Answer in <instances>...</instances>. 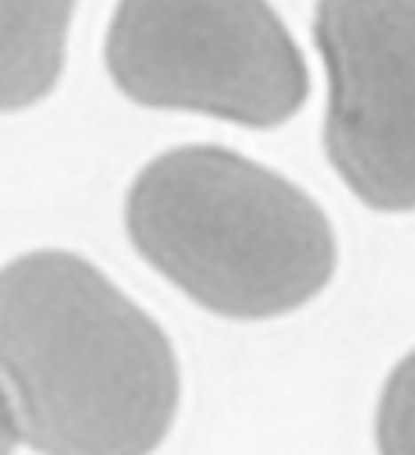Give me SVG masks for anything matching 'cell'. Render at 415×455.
<instances>
[{"label":"cell","mask_w":415,"mask_h":455,"mask_svg":"<svg viewBox=\"0 0 415 455\" xmlns=\"http://www.w3.org/2000/svg\"><path fill=\"white\" fill-rule=\"evenodd\" d=\"M0 390L41 451H149L179 368L164 331L95 267L36 251L0 270Z\"/></svg>","instance_id":"cell-1"},{"label":"cell","mask_w":415,"mask_h":455,"mask_svg":"<svg viewBox=\"0 0 415 455\" xmlns=\"http://www.w3.org/2000/svg\"><path fill=\"white\" fill-rule=\"evenodd\" d=\"M128 234L149 267L222 317L288 314L335 270L324 212L288 179L219 146L149 164L128 194Z\"/></svg>","instance_id":"cell-2"},{"label":"cell","mask_w":415,"mask_h":455,"mask_svg":"<svg viewBox=\"0 0 415 455\" xmlns=\"http://www.w3.org/2000/svg\"><path fill=\"white\" fill-rule=\"evenodd\" d=\"M106 62L139 106L248 128L284 124L307 99L303 55L267 0H121Z\"/></svg>","instance_id":"cell-3"},{"label":"cell","mask_w":415,"mask_h":455,"mask_svg":"<svg viewBox=\"0 0 415 455\" xmlns=\"http://www.w3.org/2000/svg\"><path fill=\"white\" fill-rule=\"evenodd\" d=\"M328 66L324 146L335 172L379 212L415 208V0H321Z\"/></svg>","instance_id":"cell-4"},{"label":"cell","mask_w":415,"mask_h":455,"mask_svg":"<svg viewBox=\"0 0 415 455\" xmlns=\"http://www.w3.org/2000/svg\"><path fill=\"white\" fill-rule=\"evenodd\" d=\"M69 12L73 0H0V113L55 88Z\"/></svg>","instance_id":"cell-5"},{"label":"cell","mask_w":415,"mask_h":455,"mask_svg":"<svg viewBox=\"0 0 415 455\" xmlns=\"http://www.w3.org/2000/svg\"><path fill=\"white\" fill-rule=\"evenodd\" d=\"M379 448L415 451V354L397 364L379 404Z\"/></svg>","instance_id":"cell-6"},{"label":"cell","mask_w":415,"mask_h":455,"mask_svg":"<svg viewBox=\"0 0 415 455\" xmlns=\"http://www.w3.org/2000/svg\"><path fill=\"white\" fill-rule=\"evenodd\" d=\"M15 441H19V430H15V419H12V408L4 401V390H0V451H8Z\"/></svg>","instance_id":"cell-7"}]
</instances>
